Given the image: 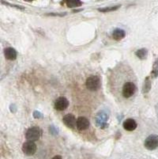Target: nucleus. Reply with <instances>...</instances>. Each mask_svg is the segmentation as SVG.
<instances>
[{
  "label": "nucleus",
  "mask_w": 158,
  "mask_h": 159,
  "mask_svg": "<svg viewBox=\"0 0 158 159\" xmlns=\"http://www.w3.org/2000/svg\"><path fill=\"white\" fill-rule=\"evenodd\" d=\"M87 89L91 91L97 90L101 87V79L97 75H91L87 79L86 82H85Z\"/></svg>",
  "instance_id": "1"
},
{
  "label": "nucleus",
  "mask_w": 158,
  "mask_h": 159,
  "mask_svg": "<svg viewBox=\"0 0 158 159\" xmlns=\"http://www.w3.org/2000/svg\"><path fill=\"white\" fill-rule=\"evenodd\" d=\"M41 131L38 127H33L27 130L25 133V138L29 141H37L40 139Z\"/></svg>",
  "instance_id": "2"
},
{
  "label": "nucleus",
  "mask_w": 158,
  "mask_h": 159,
  "mask_svg": "<svg viewBox=\"0 0 158 159\" xmlns=\"http://www.w3.org/2000/svg\"><path fill=\"white\" fill-rule=\"evenodd\" d=\"M136 91V86L134 82H127L123 87V96L125 98H129L134 94Z\"/></svg>",
  "instance_id": "3"
},
{
  "label": "nucleus",
  "mask_w": 158,
  "mask_h": 159,
  "mask_svg": "<svg viewBox=\"0 0 158 159\" xmlns=\"http://www.w3.org/2000/svg\"><path fill=\"white\" fill-rule=\"evenodd\" d=\"M22 151L25 155L32 156L37 151V145L33 141L25 142L22 146Z\"/></svg>",
  "instance_id": "4"
},
{
  "label": "nucleus",
  "mask_w": 158,
  "mask_h": 159,
  "mask_svg": "<svg viewBox=\"0 0 158 159\" xmlns=\"http://www.w3.org/2000/svg\"><path fill=\"white\" fill-rule=\"evenodd\" d=\"M145 147L148 150H153L158 147V135H151L145 141Z\"/></svg>",
  "instance_id": "5"
},
{
  "label": "nucleus",
  "mask_w": 158,
  "mask_h": 159,
  "mask_svg": "<svg viewBox=\"0 0 158 159\" xmlns=\"http://www.w3.org/2000/svg\"><path fill=\"white\" fill-rule=\"evenodd\" d=\"M69 106V102L64 97L58 98L55 102V108L58 111H64Z\"/></svg>",
  "instance_id": "6"
},
{
  "label": "nucleus",
  "mask_w": 158,
  "mask_h": 159,
  "mask_svg": "<svg viewBox=\"0 0 158 159\" xmlns=\"http://www.w3.org/2000/svg\"><path fill=\"white\" fill-rule=\"evenodd\" d=\"M63 121L66 127L70 128H73L76 126L77 120L75 116L72 114H66L63 118Z\"/></svg>",
  "instance_id": "7"
},
{
  "label": "nucleus",
  "mask_w": 158,
  "mask_h": 159,
  "mask_svg": "<svg viewBox=\"0 0 158 159\" xmlns=\"http://www.w3.org/2000/svg\"><path fill=\"white\" fill-rule=\"evenodd\" d=\"M89 120L87 119L86 117L80 116L77 119L76 127L78 130L83 131V130L87 129L89 127Z\"/></svg>",
  "instance_id": "8"
},
{
  "label": "nucleus",
  "mask_w": 158,
  "mask_h": 159,
  "mask_svg": "<svg viewBox=\"0 0 158 159\" xmlns=\"http://www.w3.org/2000/svg\"><path fill=\"white\" fill-rule=\"evenodd\" d=\"M123 126H124V129H125L126 131H134V130L136 129V128H137V126H138V124L134 120L127 119L124 122Z\"/></svg>",
  "instance_id": "9"
},
{
  "label": "nucleus",
  "mask_w": 158,
  "mask_h": 159,
  "mask_svg": "<svg viewBox=\"0 0 158 159\" xmlns=\"http://www.w3.org/2000/svg\"><path fill=\"white\" fill-rule=\"evenodd\" d=\"M5 57L9 60H14L17 58V52L12 48H7L4 50Z\"/></svg>",
  "instance_id": "10"
},
{
  "label": "nucleus",
  "mask_w": 158,
  "mask_h": 159,
  "mask_svg": "<svg viewBox=\"0 0 158 159\" xmlns=\"http://www.w3.org/2000/svg\"><path fill=\"white\" fill-rule=\"evenodd\" d=\"M125 35H126V33L124 30H120V29H116V30H114V32H113L112 37L115 40H120L125 37Z\"/></svg>",
  "instance_id": "11"
},
{
  "label": "nucleus",
  "mask_w": 158,
  "mask_h": 159,
  "mask_svg": "<svg viewBox=\"0 0 158 159\" xmlns=\"http://www.w3.org/2000/svg\"><path fill=\"white\" fill-rule=\"evenodd\" d=\"M66 5L70 8L72 7H78L82 6V2L80 0H65Z\"/></svg>",
  "instance_id": "12"
},
{
  "label": "nucleus",
  "mask_w": 158,
  "mask_h": 159,
  "mask_svg": "<svg viewBox=\"0 0 158 159\" xmlns=\"http://www.w3.org/2000/svg\"><path fill=\"white\" fill-rule=\"evenodd\" d=\"M136 55L138 58L140 59H145L146 56H147V51L146 49H141V50H138V51L136 52Z\"/></svg>",
  "instance_id": "13"
},
{
  "label": "nucleus",
  "mask_w": 158,
  "mask_h": 159,
  "mask_svg": "<svg viewBox=\"0 0 158 159\" xmlns=\"http://www.w3.org/2000/svg\"><path fill=\"white\" fill-rule=\"evenodd\" d=\"M120 7V6H117V7H106L104 9H100L99 11L101 12H109V11H113L117 10Z\"/></svg>",
  "instance_id": "14"
},
{
  "label": "nucleus",
  "mask_w": 158,
  "mask_h": 159,
  "mask_svg": "<svg viewBox=\"0 0 158 159\" xmlns=\"http://www.w3.org/2000/svg\"><path fill=\"white\" fill-rule=\"evenodd\" d=\"M52 159H63V158H62V157H61V156L56 155V156H55V157H52Z\"/></svg>",
  "instance_id": "15"
},
{
  "label": "nucleus",
  "mask_w": 158,
  "mask_h": 159,
  "mask_svg": "<svg viewBox=\"0 0 158 159\" xmlns=\"http://www.w3.org/2000/svg\"><path fill=\"white\" fill-rule=\"evenodd\" d=\"M25 1H27V2H32L33 0H25Z\"/></svg>",
  "instance_id": "16"
}]
</instances>
